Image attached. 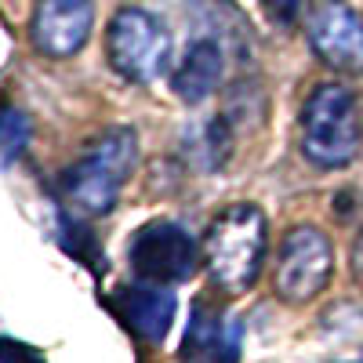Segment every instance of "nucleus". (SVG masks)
I'll return each instance as SVG.
<instances>
[{"instance_id":"obj_9","label":"nucleus","mask_w":363,"mask_h":363,"mask_svg":"<svg viewBox=\"0 0 363 363\" xmlns=\"http://www.w3.org/2000/svg\"><path fill=\"white\" fill-rule=\"evenodd\" d=\"M95 26V0H37L29 18L33 48L48 58L77 55Z\"/></svg>"},{"instance_id":"obj_7","label":"nucleus","mask_w":363,"mask_h":363,"mask_svg":"<svg viewBox=\"0 0 363 363\" xmlns=\"http://www.w3.org/2000/svg\"><path fill=\"white\" fill-rule=\"evenodd\" d=\"M309 44L323 66L363 73V18L345 0H320L309 11Z\"/></svg>"},{"instance_id":"obj_17","label":"nucleus","mask_w":363,"mask_h":363,"mask_svg":"<svg viewBox=\"0 0 363 363\" xmlns=\"http://www.w3.org/2000/svg\"><path fill=\"white\" fill-rule=\"evenodd\" d=\"M356 363H363V352H359V359H356Z\"/></svg>"},{"instance_id":"obj_2","label":"nucleus","mask_w":363,"mask_h":363,"mask_svg":"<svg viewBox=\"0 0 363 363\" xmlns=\"http://www.w3.org/2000/svg\"><path fill=\"white\" fill-rule=\"evenodd\" d=\"M135 164H138V135L131 128H109L91 138L80 149V157L66 167L62 193L77 211L91 218L109 215L120 200L124 182L135 174Z\"/></svg>"},{"instance_id":"obj_10","label":"nucleus","mask_w":363,"mask_h":363,"mask_svg":"<svg viewBox=\"0 0 363 363\" xmlns=\"http://www.w3.org/2000/svg\"><path fill=\"white\" fill-rule=\"evenodd\" d=\"M109 306L124 320V327L135 330L149 345H160L174 323V294L171 287H160V284H142V280L124 284L109 294Z\"/></svg>"},{"instance_id":"obj_11","label":"nucleus","mask_w":363,"mask_h":363,"mask_svg":"<svg viewBox=\"0 0 363 363\" xmlns=\"http://www.w3.org/2000/svg\"><path fill=\"white\" fill-rule=\"evenodd\" d=\"M222 66H225V58H222L218 40H207V37L193 40L189 51L182 55L174 77H171L174 95L189 106L203 102L207 95H215V87L222 84Z\"/></svg>"},{"instance_id":"obj_12","label":"nucleus","mask_w":363,"mask_h":363,"mask_svg":"<svg viewBox=\"0 0 363 363\" xmlns=\"http://www.w3.org/2000/svg\"><path fill=\"white\" fill-rule=\"evenodd\" d=\"M58 240H62V247L69 258L84 262L91 272H106V255H102V244L95 229H91L87 222L73 218L69 211H58Z\"/></svg>"},{"instance_id":"obj_14","label":"nucleus","mask_w":363,"mask_h":363,"mask_svg":"<svg viewBox=\"0 0 363 363\" xmlns=\"http://www.w3.org/2000/svg\"><path fill=\"white\" fill-rule=\"evenodd\" d=\"M0 363H48V359H44V352H37L33 345L0 335Z\"/></svg>"},{"instance_id":"obj_13","label":"nucleus","mask_w":363,"mask_h":363,"mask_svg":"<svg viewBox=\"0 0 363 363\" xmlns=\"http://www.w3.org/2000/svg\"><path fill=\"white\" fill-rule=\"evenodd\" d=\"M29 131L33 128H29V116L22 109L8 106L4 113H0V160L18 157L26 149V142H29Z\"/></svg>"},{"instance_id":"obj_15","label":"nucleus","mask_w":363,"mask_h":363,"mask_svg":"<svg viewBox=\"0 0 363 363\" xmlns=\"http://www.w3.org/2000/svg\"><path fill=\"white\" fill-rule=\"evenodd\" d=\"M265 4V15H269V22L272 26H294L298 22V15H301V0H262Z\"/></svg>"},{"instance_id":"obj_16","label":"nucleus","mask_w":363,"mask_h":363,"mask_svg":"<svg viewBox=\"0 0 363 363\" xmlns=\"http://www.w3.org/2000/svg\"><path fill=\"white\" fill-rule=\"evenodd\" d=\"M349 265H352V280H356V287L363 291V229H359V236L352 240V258H349Z\"/></svg>"},{"instance_id":"obj_5","label":"nucleus","mask_w":363,"mask_h":363,"mask_svg":"<svg viewBox=\"0 0 363 363\" xmlns=\"http://www.w3.org/2000/svg\"><path fill=\"white\" fill-rule=\"evenodd\" d=\"M335 272V247L330 236L316 225H294L284 233L277 265H272V291L287 306H306L327 291Z\"/></svg>"},{"instance_id":"obj_8","label":"nucleus","mask_w":363,"mask_h":363,"mask_svg":"<svg viewBox=\"0 0 363 363\" xmlns=\"http://www.w3.org/2000/svg\"><path fill=\"white\" fill-rule=\"evenodd\" d=\"M240 349H244V323L229 316L218 301L200 294L193 301L178 363H240Z\"/></svg>"},{"instance_id":"obj_1","label":"nucleus","mask_w":363,"mask_h":363,"mask_svg":"<svg viewBox=\"0 0 363 363\" xmlns=\"http://www.w3.org/2000/svg\"><path fill=\"white\" fill-rule=\"evenodd\" d=\"M265 215L255 203H229L218 211L200 244L211 284L225 294H247L265 265Z\"/></svg>"},{"instance_id":"obj_4","label":"nucleus","mask_w":363,"mask_h":363,"mask_svg":"<svg viewBox=\"0 0 363 363\" xmlns=\"http://www.w3.org/2000/svg\"><path fill=\"white\" fill-rule=\"evenodd\" d=\"M200 258H203L200 244L178 222H164V218L145 222L128 240V265L135 280L142 284H160V287L186 284L193 280Z\"/></svg>"},{"instance_id":"obj_3","label":"nucleus","mask_w":363,"mask_h":363,"mask_svg":"<svg viewBox=\"0 0 363 363\" xmlns=\"http://www.w3.org/2000/svg\"><path fill=\"white\" fill-rule=\"evenodd\" d=\"M301 157L320 171L349 167L359 157L363 124L359 102L345 84H320L301 106Z\"/></svg>"},{"instance_id":"obj_6","label":"nucleus","mask_w":363,"mask_h":363,"mask_svg":"<svg viewBox=\"0 0 363 363\" xmlns=\"http://www.w3.org/2000/svg\"><path fill=\"white\" fill-rule=\"evenodd\" d=\"M106 55L109 66L131 80L149 84L167 69L171 58V33L160 18H153L142 8H120L106 33Z\"/></svg>"}]
</instances>
